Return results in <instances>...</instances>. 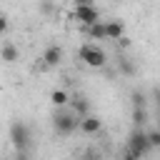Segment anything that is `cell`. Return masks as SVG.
<instances>
[{"label":"cell","mask_w":160,"mask_h":160,"mask_svg":"<svg viewBox=\"0 0 160 160\" xmlns=\"http://www.w3.org/2000/svg\"><path fill=\"white\" fill-rule=\"evenodd\" d=\"M50 102H52L55 108H65V105L70 102V95H68V90H52V95H50Z\"/></svg>","instance_id":"7c38bea8"},{"label":"cell","mask_w":160,"mask_h":160,"mask_svg":"<svg viewBox=\"0 0 160 160\" xmlns=\"http://www.w3.org/2000/svg\"><path fill=\"white\" fill-rule=\"evenodd\" d=\"M5 30H8V18H5V15H0V35H2Z\"/></svg>","instance_id":"ac0fdd59"},{"label":"cell","mask_w":160,"mask_h":160,"mask_svg":"<svg viewBox=\"0 0 160 160\" xmlns=\"http://www.w3.org/2000/svg\"><path fill=\"white\" fill-rule=\"evenodd\" d=\"M78 128H80V132H85V135H98V132L102 130V120L95 118V115H85V118L78 120Z\"/></svg>","instance_id":"8992f818"},{"label":"cell","mask_w":160,"mask_h":160,"mask_svg":"<svg viewBox=\"0 0 160 160\" xmlns=\"http://www.w3.org/2000/svg\"><path fill=\"white\" fill-rule=\"evenodd\" d=\"M78 58L88 65V68H102L105 62H108V55H105V50L100 48V45H92V42H88V45H82L80 50H78Z\"/></svg>","instance_id":"7a4b0ae2"},{"label":"cell","mask_w":160,"mask_h":160,"mask_svg":"<svg viewBox=\"0 0 160 160\" xmlns=\"http://www.w3.org/2000/svg\"><path fill=\"white\" fill-rule=\"evenodd\" d=\"M52 10H55V2L52 0H40V12L42 15H52Z\"/></svg>","instance_id":"e0dca14e"},{"label":"cell","mask_w":160,"mask_h":160,"mask_svg":"<svg viewBox=\"0 0 160 160\" xmlns=\"http://www.w3.org/2000/svg\"><path fill=\"white\" fill-rule=\"evenodd\" d=\"M0 60H5V62H15V60H20V50H18L15 45L5 42V45L0 48Z\"/></svg>","instance_id":"30bf717a"},{"label":"cell","mask_w":160,"mask_h":160,"mask_svg":"<svg viewBox=\"0 0 160 160\" xmlns=\"http://www.w3.org/2000/svg\"><path fill=\"white\" fill-rule=\"evenodd\" d=\"M15 160H28V150H18L15 152Z\"/></svg>","instance_id":"d6986e66"},{"label":"cell","mask_w":160,"mask_h":160,"mask_svg":"<svg viewBox=\"0 0 160 160\" xmlns=\"http://www.w3.org/2000/svg\"><path fill=\"white\" fill-rule=\"evenodd\" d=\"M85 30H88V35H90L92 40H108V35H105V22H102V20H98V22L88 25Z\"/></svg>","instance_id":"8fae6325"},{"label":"cell","mask_w":160,"mask_h":160,"mask_svg":"<svg viewBox=\"0 0 160 160\" xmlns=\"http://www.w3.org/2000/svg\"><path fill=\"white\" fill-rule=\"evenodd\" d=\"M42 62H45V68H58L62 62V48L60 45H50L42 52Z\"/></svg>","instance_id":"52a82bcc"},{"label":"cell","mask_w":160,"mask_h":160,"mask_svg":"<svg viewBox=\"0 0 160 160\" xmlns=\"http://www.w3.org/2000/svg\"><path fill=\"white\" fill-rule=\"evenodd\" d=\"M68 105L72 108V112H75L78 118H85V115H90V102H88L85 98H80V95L70 98V102H68Z\"/></svg>","instance_id":"ba28073f"},{"label":"cell","mask_w":160,"mask_h":160,"mask_svg":"<svg viewBox=\"0 0 160 160\" xmlns=\"http://www.w3.org/2000/svg\"><path fill=\"white\" fill-rule=\"evenodd\" d=\"M150 150H152V148H150V142H148V132H145L142 128H135V130L130 132V138H128V152L140 160V158H145Z\"/></svg>","instance_id":"3957f363"},{"label":"cell","mask_w":160,"mask_h":160,"mask_svg":"<svg viewBox=\"0 0 160 160\" xmlns=\"http://www.w3.org/2000/svg\"><path fill=\"white\" fill-rule=\"evenodd\" d=\"M122 160H138V158H135V155H130V152H125V158H122Z\"/></svg>","instance_id":"44dd1931"},{"label":"cell","mask_w":160,"mask_h":160,"mask_svg":"<svg viewBox=\"0 0 160 160\" xmlns=\"http://www.w3.org/2000/svg\"><path fill=\"white\" fill-rule=\"evenodd\" d=\"M122 32H125V25H122L120 20H108V22H105V35H108V40H120Z\"/></svg>","instance_id":"9c48e42d"},{"label":"cell","mask_w":160,"mask_h":160,"mask_svg":"<svg viewBox=\"0 0 160 160\" xmlns=\"http://www.w3.org/2000/svg\"><path fill=\"white\" fill-rule=\"evenodd\" d=\"M118 68H120V72L128 75V78L135 75V65H132V60H128V58H118Z\"/></svg>","instance_id":"4fadbf2b"},{"label":"cell","mask_w":160,"mask_h":160,"mask_svg":"<svg viewBox=\"0 0 160 160\" xmlns=\"http://www.w3.org/2000/svg\"><path fill=\"white\" fill-rule=\"evenodd\" d=\"M10 140H12L15 150H28V148H30V140H32L28 122H22V120H15V122L10 125Z\"/></svg>","instance_id":"277c9868"},{"label":"cell","mask_w":160,"mask_h":160,"mask_svg":"<svg viewBox=\"0 0 160 160\" xmlns=\"http://www.w3.org/2000/svg\"><path fill=\"white\" fill-rule=\"evenodd\" d=\"M75 20L80 22V25H92V22H98L100 20V12H98V8L92 5V2H85V5H75Z\"/></svg>","instance_id":"5b68a950"},{"label":"cell","mask_w":160,"mask_h":160,"mask_svg":"<svg viewBox=\"0 0 160 160\" xmlns=\"http://www.w3.org/2000/svg\"><path fill=\"white\" fill-rule=\"evenodd\" d=\"M155 102H158V108H160V90H155Z\"/></svg>","instance_id":"ffe728a7"},{"label":"cell","mask_w":160,"mask_h":160,"mask_svg":"<svg viewBox=\"0 0 160 160\" xmlns=\"http://www.w3.org/2000/svg\"><path fill=\"white\" fill-rule=\"evenodd\" d=\"M158 128H160V118H158Z\"/></svg>","instance_id":"603a6c76"},{"label":"cell","mask_w":160,"mask_h":160,"mask_svg":"<svg viewBox=\"0 0 160 160\" xmlns=\"http://www.w3.org/2000/svg\"><path fill=\"white\" fill-rule=\"evenodd\" d=\"M132 122H135V128H142L148 122V110L145 108H132Z\"/></svg>","instance_id":"5bb4252c"},{"label":"cell","mask_w":160,"mask_h":160,"mask_svg":"<svg viewBox=\"0 0 160 160\" xmlns=\"http://www.w3.org/2000/svg\"><path fill=\"white\" fill-rule=\"evenodd\" d=\"M85 2H90V0H75V5H85Z\"/></svg>","instance_id":"7402d4cb"},{"label":"cell","mask_w":160,"mask_h":160,"mask_svg":"<svg viewBox=\"0 0 160 160\" xmlns=\"http://www.w3.org/2000/svg\"><path fill=\"white\" fill-rule=\"evenodd\" d=\"M78 115L75 112H68V110H58L55 115H52V130H55V135H60V138H68V135H72L75 130H78Z\"/></svg>","instance_id":"6da1fadb"},{"label":"cell","mask_w":160,"mask_h":160,"mask_svg":"<svg viewBox=\"0 0 160 160\" xmlns=\"http://www.w3.org/2000/svg\"><path fill=\"white\" fill-rule=\"evenodd\" d=\"M145 105H148V98L135 90V92H132V108H145Z\"/></svg>","instance_id":"2e32d148"},{"label":"cell","mask_w":160,"mask_h":160,"mask_svg":"<svg viewBox=\"0 0 160 160\" xmlns=\"http://www.w3.org/2000/svg\"><path fill=\"white\" fill-rule=\"evenodd\" d=\"M148 142H150V148H152V150H155V148L160 150V128H158V130H150V132H148Z\"/></svg>","instance_id":"9a60e30c"}]
</instances>
